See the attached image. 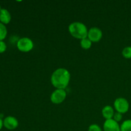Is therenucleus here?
Wrapping results in <instances>:
<instances>
[{"label":"nucleus","instance_id":"obj_11","mask_svg":"<svg viewBox=\"0 0 131 131\" xmlns=\"http://www.w3.org/2000/svg\"><path fill=\"white\" fill-rule=\"evenodd\" d=\"M92 42H91V40L88 38V37L84 38V39L81 40V47L83 49L88 50L89 49H90L91 47H92Z\"/></svg>","mask_w":131,"mask_h":131},{"label":"nucleus","instance_id":"obj_19","mask_svg":"<svg viewBox=\"0 0 131 131\" xmlns=\"http://www.w3.org/2000/svg\"><path fill=\"white\" fill-rule=\"evenodd\" d=\"M0 10H1V7H0Z\"/></svg>","mask_w":131,"mask_h":131},{"label":"nucleus","instance_id":"obj_9","mask_svg":"<svg viewBox=\"0 0 131 131\" xmlns=\"http://www.w3.org/2000/svg\"><path fill=\"white\" fill-rule=\"evenodd\" d=\"M114 110L111 106H106L102 108V115L106 120L113 119L114 116Z\"/></svg>","mask_w":131,"mask_h":131},{"label":"nucleus","instance_id":"obj_18","mask_svg":"<svg viewBox=\"0 0 131 131\" xmlns=\"http://www.w3.org/2000/svg\"><path fill=\"white\" fill-rule=\"evenodd\" d=\"M3 125V122L2 121L1 118H0V130H1V128H2Z\"/></svg>","mask_w":131,"mask_h":131},{"label":"nucleus","instance_id":"obj_12","mask_svg":"<svg viewBox=\"0 0 131 131\" xmlns=\"http://www.w3.org/2000/svg\"><path fill=\"white\" fill-rule=\"evenodd\" d=\"M120 131H131V120H125L122 124Z\"/></svg>","mask_w":131,"mask_h":131},{"label":"nucleus","instance_id":"obj_3","mask_svg":"<svg viewBox=\"0 0 131 131\" xmlns=\"http://www.w3.org/2000/svg\"><path fill=\"white\" fill-rule=\"evenodd\" d=\"M17 47L18 49L23 52H28L34 47V43L31 39L28 37H23L17 41Z\"/></svg>","mask_w":131,"mask_h":131},{"label":"nucleus","instance_id":"obj_2","mask_svg":"<svg viewBox=\"0 0 131 131\" xmlns=\"http://www.w3.org/2000/svg\"><path fill=\"white\" fill-rule=\"evenodd\" d=\"M69 31L74 38L77 39H84L88 37V30L86 26L80 22H74L69 26Z\"/></svg>","mask_w":131,"mask_h":131},{"label":"nucleus","instance_id":"obj_14","mask_svg":"<svg viewBox=\"0 0 131 131\" xmlns=\"http://www.w3.org/2000/svg\"><path fill=\"white\" fill-rule=\"evenodd\" d=\"M122 55L125 58L130 59L131 58V47L128 46V47H125L122 51Z\"/></svg>","mask_w":131,"mask_h":131},{"label":"nucleus","instance_id":"obj_1","mask_svg":"<svg viewBox=\"0 0 131 131\" xmlns=\"http://www.w3.org/2000/svg\"><path fill=\"white\" fill-rule=\"evenodd\" d=\"M70 81V73L64 68H59L53 72L51 77L52 86L56 89L65 90Z\"/></svg>","mask_w":131,"mask_h":131},{"label":"nucleus","instance_id":"obj_7","mask_svg":"<svg viewBox=\"0 0 131 131\" xmlns=\"http://www.w3.org/2000/svg\"><path fill=\"white\" fill-rule=\"evenodd\" d=\"M104 131H120L118 123L113 119L106 120L103 125Z\"/></svg>","mask_w":131,"mask_h":131},{"label":"nucleus","instance_id":"obj_5","mask_svg":"<svg viewBox=\"0 0 131 131\" xmlns=\"http://www.w3.org/2000/svg\"><path fill=\"white\" fill-rule=\"evenodd\" d=\"M67 97V93L65 90L56 89L51 94L50 99L54 104H61Z\"/></svg>","mask_w":131,"mask_h":131},{"label":"nucleus","instance_id":"obj_16","mask_svg":"<svg viewBox=\"0 0 131 131\" xmlns=\"http://www.w3.org/2000/svg\"><path fill=\"white\" fill-rule=\"evenodd\" d=\"M113 119L118 123L119 122L121 121L122 119V114L120 113H118V112L115 113Z\"/></svg>","mask_w":131,"mask_h":131},{"label":"nucleus","instance_id":"obj_10","mask_svg":"<svg viewBox=\"0 0 131 131\" xmlns=\"http://www.w3.org/2000/svg\"><path fill=\"white\" fill-rule=\"evenodd\" d=\"M11 20V15L10 12L5 8H2L0 10V20L1 23L8 24Z\"/></svg>","mask_w":131,"mask_h":131},{"label":"nucleus","instance_id":"obj_8","mask_svg":"<svg viewBox=\"0 0 131 131\" xmlns=\"http://www.w3.org/2000/svg\"><path fill=\"white\" fill-rule=\"evenodd\" d=\"M3 125L5 127L9 130L15 129L19 125V122L16 118L14 116H9L5 118L3 121Z\"/></svg>","mask_w":131,"mask_h":131},{"label":"nucleus","instance_id":"obj_17","mask_svg":"<svg viewBox=\"0 0 131 131\" xmlns=\"http://www.w3.org/2000/svg\"><path fill=\"white\" fill-rule=\"evenodd\" d=\"M6 45L3 41H0V53L6 51Z\"/></svg>","mask_w":131,"mask_h":131},{"label":"nucleus","instance_id":"obj_6","mask_svg":"<svg viewBox=\"0 0 131 131\" xmlns=\"http://www.w3.org/2000/svg\"><path fill=\"white\" fill-rule=\"evenodd\" d=\"M88 38L92 42H99L102 38V31L97 27H93L88 30Z\"/></svg>","mask_w":131,"mask_h":131},{"label":"nucleus","instance_id":"obj_4","mask_svg":"<svg viewBox=\"0 0 131 131\" xmlns=\"http://www.w3.org/2000/svg\"><path fill=\"white\" fill-rule=\"evenodd\" d=\"M114 107L116 112L124 114L129 111V104L127 100L123 97L117 98L114 102Z\"/></svg>","mask_w":131,"mask_h":131},{"label":"nucleus","instance_id":"obj_13","mask_svg":"<svg viewBox=\"0 0 131 131\" xmlns=\"http://www.w3.org/2000/svg\"><path fill=\"white\" fill-rule=\"evenodd\" d=\"M7 34V29L3 23H0V41H2L6 37Z\"/></svg>","mask_w":131,"mask_h":131},{"label":"nucleus","instance_id":"obj_15","mask_svg":"<svg viewBox=\"0 0 131 131\" xmlns=\"http://www.w3.org/2000/svg\"><path fill=\"white\" fill-rule=\"evenodd\" d=\"M88 131H102V130L97 124H92L88 127Z\"/></svg>","mask_w":131,"mask_h":131}]
</instances>
